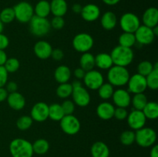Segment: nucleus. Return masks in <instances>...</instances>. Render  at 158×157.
I'll list each match as a JSON object with an SVG mask.
<instances>
[{"instance_id":"1","label":"nucleus","mask_w":158,"mask_h":157,"mask_svg":"<svg viewBox=\"0 0 158 157\" xmlns=\"http://www.w3.org/2000/svg\"><path fill=\"white\" fill-rule=\"evenodd\" d=\"M110 55L112 58L114 66L123 67H127L131 65L134 58L132 48H127L121 46L114 47Z\"/></svg>"},{"instance_id":"2","label":"nucleus","mask_w":158,"mask_h":157,"mask_svg":"<svg viewBox=\"0 0 158 157\" xmlns=\"http://www.w3.org/2000/svg\"><path fill=\"white\" fill-rule=\"evenodd\" d=\"M9 152L12 157H32L34 152L32 143L23 138H16L9 144Z\"/></svg>"},{"instance_id":"3","label":"nucleus","mask_w":158,"mask_h":157,"mask_svg":"<svg viewBox=\"0 0 158 157\" xmlns=\"http://www.w3.org/2000/svg\"><path fill=\"white\" fill-rule=\"evenodd\" d=\"M130 72L127 67L113 66L108 69L107 79L110 84L116 87H121L127 84L130 78Z\"/></svg>"},{"instance_id":"4","label":"nucleus","mask_w":158,"mask_h":157,"mask_svg":"<svg viewBox=\"0 0 158 157\" xmlns=\"http://www.w3.org/2000/svg\"><path fill=\"white\" fill-rule=\"evenodd\" d=\"M157 141V133L155 130L150 127H143L135 132V142L138 146L143 148L152 147Z\"/></svg>"},{"instance_id":"5","label":"nucleus","mask_w":158,"mask_h":157,"mask_svg":"<svg viewBox=\"0 0 158 157\" xmlns=\"http://www.w3.org/2000/svg\"><path fill=\"white\" fill-rule=\"evenodd\" d=\"M29 23L31 33L37 37L45 36L51 29L50 22L47 18H42L34 15Z\"/></svg>"},{"instance_id":"6","label":"nucleus","mask_w":158,"mask_h":157,"mask_svg":"<svg viewBox=\"0 0 158 157\" xmlns=\"http://www.w3.org/2000/svg\"><path fill=\"white\" fill-rule=\"evenodd\" d=\"M15 18L21 23H28L34 15V8L26 1L17 3L13 7Z\"/></svg>"},{"instance_id":"7","label":"nucleus","mask_w":158,"mask_h":157,"mask_svg":"<svg viewBox=\"0 0 158 157\" xmlns=\"http://www.w3.org/2000/svg\"><path fill=\"white\" fill-rule=\"evenodd\" d=\"M73 47L76 51L81 53L88 52L94 45L92 35L86 32H81L74 36L72 42Z\"/></svg>"},{"instance_id":"8","label":"nucleus","mask_w":158,"mask_h":157,"mask_svg":"<svg viewBox=\"0 0 158 157\" xmlns=\"http://www.w3.org/2000/svg\"><path fill=\"white\" fill-rule=\"evenodd\" d=\"M60 123L63 132L69 135L77 134L81 128L80 120L73 115H64L60 121Z\"/></svg>"},{"instance_id":"9","label":"nucleus","mask_w":158,"mask_h":157,"mask_svg":"<svg viewBox=\"0 0 158 157\" xmlns=\"http://www.w3.org/2000/svg\"><path fill=\"white\" fill-rule=\"evenodd\" d=\"M120 26L124 32L134 33L140 26V18L136 14L132 12H126L120 17Z\"/></svg>"},{"instance_id":"10","label":"nucleus","mask_w":158,"mask_h":157,"mask_svg":"<svg viewBox=\"0 0 158 157\" xmlns=\"http://www.w3.org/2000/svg\"><path fill=\"white\" fill-rule=\"evenodd\" d=\"M127 85L128 86L127 91L130 93L133 94L144 93L146 89H148L146 77L138 73H136L132 76H130Z\"/></svg>"},{"instance_id":"11","label":"nucleus","mask_w":158,"mask_h":157,"mask_svg":"<svg viewBox=\"0 0 158 157\" xmlns=\"http://www.w3.org/2000/svg\"><path fill=\"white\" fill-rule=\"evenodd\" d=\"M83 79L85 86L91 90H97L104 83L103 75L101 72L94 69L86 72Z\"/></svg>"},{"instance_id":"12","label":"nucleus","mask_w":158,"mask_h":157,"mask_svg":"<svg viewBox=\"0 0 158 157\" xmlns=\"http://www.w3.org/2000/svg\"><path fill=\"white\" fill-rule=\"evenodd\" d=\"M134 34L135 35L136 42L140 45L151 44L155 38L152 28L148 27L143 25H140Z\"/></svg>"},{"instance_id":"13","label":"nucleus","mask_w":158,"mask_h":157,"mask_svg":"<svg viewBox=\"0 0 158 157\" xmlns=\"http://www.w3.org/2000/svg\"><path fill=\"white\" fill-rule=\"evenodd\" d=\"M71 95L74 104L80 107H86L90 103V95L83 86L73 88Z\"/></svg>"},{"instance_id":"14","label":"nucleus","mask_w":158,"mask_h":157,"mask_svg":"<svg viewBox=\"0 0 158 157\" xmlns=\"http://www.w3.org/2000/svg\"><path fill=\"white\" fill-rule=\"evenodd\" d=\"M127 119L130 128L135 131L144 127L147 122V119L143 112L136 109H133L130 113H128Z\"/></svg>"},{"instance_id":"15","label":"nucleus","mask_w":158,"mask_h":157,"mask_svg":"<svg viewBox=\"0 0 158 157\" xmlns=\"http://www.w3.org/2000/svg\"><path fill=\"white\" fill-rule=\"evenodd\" d=\"M30 116L33 121L45 122L49 118V106L44 102L36 103L31 109Z\"/></svg>"},{"instance_id":"16","label":"nucleus","mask_w":158,"mask_h":157,"mask_svg":"<svg viewBox=\"0 0 158 157\" xmlns=\"http://www.w3.org/2000/svg\"><path fill=\"white\" fill-rule=\"evenodd\" d=\"M113 102L117 107L127 108L131 105V96L127 90L118 89L114 92L112 95Z\"/></svg>"},{"instance_id":"17","label":"nucleus","mask_w":158,"mask_h":157,"mask_svg":"<svg viewBox=\"0 0 158 157\" xmlns=\"http://www.w3.org/2000/svg\"><path fill=\"white\" fill-rule=\"evenodd\" d=\"M80 15L85 21L94 22L100 17V9L97 5L89 3L83 6Z\"/></svg>"},{"instance_id":"18","label":"nucleus","mask_w":158,"mask_h":157,"mask_svg":"<svg viewBox=\"0 0 158 157\" xmlns=\"http://www.w3.org/2000/svg\"><path fill=\"white\" fill-rule=\"evenodd\" d=\"M52 47L48 42L41 40L37 42L33 48L34 53L40 59H46L51 56Z\"/></svg>"},{"instance_id":"19","label":"nucleus","mask_w":158,"mask_h":157,"mask_svg":"<svg viewBox=\"0 0 158 157\" xmlns=\"http://www.w3.org/2000/svg\"><path fill=\"white\" fill-rule=\"evenodd\" d=\"M6 100L9 107L13 110L19 111L26 106V99L18 92L9 93Z\"/></svg>"},{"instance_id":"20","label":"nucleus","mask_w":158,"mask_h":157,"mask_svg":"<svg viewBox=\"0 0 158 157\" xmlns=\"http://www.w3.org/2000/svg\"><path fill=\"white\" fill-rule=\"evenodd\" d=\"M115 107L108 102L100 103L97 107V114L100 119L103 120H109L114 117Z\"/></svg>"},{"instance_id":"21","label":"nucleus","mask_w":158,"mask_h":157,"mask_svg":"<svg viewBox=\"0 0 158 157\" xmlns=\"http://www.w3.org/2000/svg\"><path fill=\"white\" fill-rule=\"evenodd\" d=\"M143 26L154 28L158 24V10L155 7H150L144 11L142 16Z\"/></svg>"},{"instance_id":"22","label":"nucleus","mask_w":158,"mask_h":157,"mask_svg":"<svg viewBox=\"0 0 158 157\" xmlns=\"http://www.w3.org/2000/svg\"><path fill=\"white\" fill-rule=\"evenodd\" d=\"M101 26L105 30L110 31L114 29L117 25V15L114 12L107 11L104 12L100 18Z\"/></svg>"},{"instance_id":"23","label":"nucleus","mask_w":158,"mask_h":157,"mask_svg":"<svg viewBox=\"0 0 158 157\" xmlns=\"http://www.w3.org/2000/svg\"><path fill=\"white\" fill-rule=\"evenodd\" d=\"M50 3L51 13L54 16L63 17L68 10V5L66 0H52Z\"/></svg>"},{"instance_id":"24","label":"nucleus","mask_w":158,"mask_h":157,"mask_svg":"<svg viewBox=\"0 0 158 157\" xmlns=\"http://www.w3.org/2000/svg\"><path fill=\"white\" fill-rule=\"evenodd\" d=\"M92 157H109L110 149L107 145L102 141H97L90 148Z\"/></svg>"},{"instance_id":"25","label":"nucleus","mask_w":158,"mask_h":157,"mask_svg":"<svg viewBox=\"0 0 158 157\" xmlns=\"http://www.w3.org/2000/svg\"><path fill=\"white\" fill-rule=\"evenodd\" d=\"M114 66L110 55L106 52H100L95 56V66L99 69L107 70Z\"/></svg>"},{"instance_id":"26","label":"nucleus","mask_w":158,"mask_h":157,"mask_svg":"<svg viewBox=\"0 0 158 157\" xmlns=\"http://www.w3.org/2000/svg\"><path fill=\"white\" fill-rule=\"evenodd\" d=\"M54 78L60 84L68 83L71 78L70 69L65 65L58 66L54 72Z\"/></svg>"},{"instance_id":"27","label":"nucleus","mask_w":158,"mask_h":157,"mask_svg":"<svg viewBox=\"0 0 158 157\" xmlns=\"http://www.w3.org/2000/svg\"><path fill=\"white\" fill-rule=\"evenodd\" d=\"M80 68L85 72L92 70L95 67V56L89 52H84L82 54L80 58Z\"/></svg>"},{"instance_id":"28","label":"nucleus","mask_w":158,"mask_h":157,"mask_svg":"<svg viewBox=\"0 0 158 157\" xmlns=\"http://www.w3.org/2000/svg\"><path fill=\"white\" fill-rule=\"evenodd\" d=\"M51 13L50 3L46 0H40L34 8V15L42 18H47Z\"/></svg>"},{"instance_id":"29","label":"nucleus","mask_w":158,"mask_h":157,"mask_svg":"<svg viewBox=\"0 0 158 157\" xmlns=\"http://www.w3.org/2000/svg\"><path fill=\"white\" fill-rule=\"evenodd\" d=\"M147 119H156L158 117V104L156 102H148L142 110Z\"/></svg>"},{"instance_id":"30","label":"nucleus","mask_w":158,"mask_h":157,"mask_svg":"<svg viewBox=\"0 0 158 157\" xmlns=\"http://www.w3.org/2000/svg\"><path fill=\"white\" fill-rule=\"evenodd\" d=\"M34 153L37 155H44L49 151V143L45 139H38L32 143Z\"/></svg>"},{"instance_id":"31","label":"nucleus","mask_w":158,"mask_h":157,"mask_svg":"<svg viewBox=\"0 0 158 157\" xmlns=\"http://www.w3.org/2000/svg\"><path fill=\"white\" fill-rule=\"evenodd\" d=\"M65 114L62 109L61 105L58 103H53L49 106V118L53 121H59L63 119Z\"/></svg>"},{"instance_id":"32","label":"nucleus","mask_w":158,"mask_h":157,"mask_svg":"<svg viewBox=\"0 0 158 157\" xmlns=\"http://www.w3.org/2000/svg\"><path fill=\"white\" fill-rule=\"evenodd\" d=\"M118 42L119 46L127 48H132L137 43L136 42L135 35L134 33L124 32L119 36Z\"/></svg>"},{"instance_id":"33","label":"nucleus","mask_w":158,"mask_h":157,"mask_svg":"<svg viewBox=\"0 0 158 157\" xmlns=\"http://www.w3.org/2000/svg\"><path fill=\"white\" fill-rule=\"evenodd\" d=\"M154 66V69L152 72L146 76V82L148 88L156 90L158 89V63L156 62Z\"/></svg>"},{"instance_id":"34","label":"nucleus","mask_w":158,"mask_h":157,"mask_svg":"<svg viewBox=\"0 0 158 157\" xmlns=\"http://www.w3.org/2000/svg\"><path fill=\"white\" fill-rule=\"evenodd\" d=\"M148 98L144 93L134 94L133 97H131V103L133 107L136 110L142 111L146 104L148 103Z\"/></svg>"},{"instance_id":"35","label":"nucleus","mask_w":158,"mask_h":157,"mask_svg":"<svg viewBox=\"0 0 158 157\" xmlns=\"http://www.w3.org/2000/svg\"><path fill=\"white\" fill-rule=\"evenodd\" d=\"M114 86L110 84L109 83H103L101 86L99 87L98 90V95L100 99L103 100H107L112 98V95L114 92Z\"/></svg>"},{"instance_id":"36","label":"nucleus","mask_w":158,"mask_h":157,"mask_svg":"<svg viewBox=\"0 0 158 157\" xmlns=\"http://www.w3.org/2000/svg\"><path fill=\"white\" fill-rule=\"evenodd\" d=\"M73 89V88L72 84L66 83L59 85L56 92L57 96L60 97V99H67L72 95Z\"/></svg>"},{"instance_id":"37","label":"nucleus","mask_w":158,"mask_h":157,"mask_svg":"<svg viewBox=\"0 0 158 157\" xmlns=\"http://www.w3.org/2000/svg\"><path fill=\"white\" fill-rule=\"evenodd\" d=\"M15 18V12L13 8H5L0 12V20L3 24H9Z\"/></svg>"},{"instance_id":"38","label":"nucleus","mask_w":158,"mask_h":157,"mask_svg":"<svg viewBox=\"0 0 158 157\" xmlns=\"http://www.w3.org/2000/svg\"><path fill=\"white\" fill-rule=\"evenodd\" d=\"M154 69V66L152 62L144 60V61L140 62L137 66V73L146 77L152 72Z\"/></svg>"},{"instance_id":"39","label":"nucleus","mask_w":158,"mask_h":157,"mask_svg":"<svg viewBox=\"0 0 158 157\" xmlns=\"http://www.w3.org/2000/svg\"><path fill=\"white\" fill-rule=\"evenodd\" d=\"M120 143L123 146H131L135 142V132L132 130H126L120 134Z\"/></svg>"},{"instance_id":"40","label":"nucleus","mask_w":158,"mask_h":157,"mask_svg":"<svg viewBox=\"0 0 158 157\" xmlns=\"http://www.w3.org/2000/svg\"><path fill=\"white\" fill-rule=\"evenodd\" d=\"M33 120L29 115H23L19 117L16 121V126L19 130L25 131L29 129L32 126Z\"/></svg>"},{"instance_id":"41","label":"nucleus","mask_w":158,"mask_h":157,"mask_svg":"<svg viewBox=\"0 0 158 157\" xmlns=\"http://www.w3.org/2000/svg\"><path fill=\"white\" fill-rule=\"evenodd\" d=\"M3 66L8 73H14L19 69L20 62L16 58H8Z\"/></svg>"},{"instance_id":"42","label":"nucleus","mask_w":158,"mask_h":157,"mask_svg":"<svg viewBox=\"0 0 158 157\" xmlns=\"http://www.w3.org/2000/svg\"><path fill=\"white\" fill-rule=\"evenodd\" d=\"M75 106L72 100L66 99L61 105L62 109L64 112L65 115H73L75 111Z\"/></svg>"},{"instance_id":"43","label":"nucleus","mask_w":158,"mask_h":157,"mask_svg":"<svg viewBox=\"0 0 158 157\" xmlns=\"http://www.w3.org/2000/svg\"><path fill=\"white\" fill-rule=\"evenodd\" d=\"M51 28H53L56 30H60L63 29L65 26V20L63 17L61 16H54L50 22Z\"/></svg>"},{"instance_id":"44","label":"nucleus","mask_w":158,"mask_h":157,"mask_svg":"<svg viewBox=\"0 0 158 157\" xmlns=\"http://www.w3.org/2000/svg\"><path fill=\"white\" fill-rule=\"evenodd\" d=\"M128 115V112L126 108L117 107L114 110V117H115L117 120H124Z\"/></svg>"},{"instance_id":"45","label":"nucleus","mask_w":158,"mask_h":157,"mask_svg":"<svg viewBox=\"0 0 158 157\" xmlns=\"http://www.w3.org/2000/svg\"><path fill=\"white\" fill-rule=\"evenodd\" d=\"M9 73L3 66H0V87H4L8 82Z\"/></svg>"},{"instance_id":"46","label":"nucleus","mask_w":158,"mask_h":157,"mask_svg":"<svg viewBox=\"0 0 158 157\" xmlns=\"http://www.w3.org/2000/svg\"><path fill=\"white\" fill-rule=\"evenodd\" d=\"M50 57H52L55 61H60L64 57V52H63L62 49H58V48L57 49H52Z\"/></svg>"},{"instance_id":"47","label":"nucleus","mask_w":158,"mask_h":157,"mask_svg":"<svg viewBox=\"0 0 158 157\" xmlns=\"http://www.w3.org/2000/svg\"><path fill=\"white\" fill-rule=\"evenodd\" d=\"M9 45V39L6 35L0 34V49L5 50Z\"/></svg>"},{"instance_id":"48","label":"nucleus","mask_w":158,"mask_h":157,"mask_svg":"<svg viewBox=\"0 0 158 157\" xmlns=\"http://www.w3.org/2000/svg\"><path fill=\"white\" fill-rule=\"evenodd\" d=\"M6 91L8 92V93H12V92H17V89H18V85L15 82H7V83L6 84Z\"/></svg>"},{"instance_id":"49","label":"nucleus","mask_w":158,"mask_h":157,"mask_svg":"<svg viewBox=\"0 0 158 157\" xmlns=\"http://www.w3.org/2000/svg\"><path fill=\"white\" fill-rule=\"evenodd\" d=\"M73 73H74V76L76 77V78H77V79L80 80V79H83L85 74H86V72H85L82 68L80 67L76 69L75 70H74Z\"/></svg>"},{"instance_id":"50","label":"nucleus","mask_w":158,"mask_h":157,"mask_svg":"<svg viewBox=\"0 0 158 157\" xmlns=\"http://www.w3.org/2000/svg\"><path fill=\"white\" fill-rule=\"evenodd\" d=\"M8 95H9V93L5 89V87H0V103L6 100Z\"/></svg>"},{"instance_id":"51","label":"nucleus","mask_w":158,"mask_h":157,"mask_svg":"<svg viewBox=\"0 0 158 157\" xmlns=\"http://www.w3.org/2000/svg\"><path fill=\"white\" fill-rule=\"evenodd\" d=\"M7 58V55H6L5 50H1L0 49V66H4Z\"/></svg>"},{"instance_id":"52","label":"nucleus","mask_w":158,"mask_h":157,"mask_svg":"<svg viewBox=\"0 0 158 157\" xmlns=\"http://www.w3.org/2000/svg\"><path fill=\"white\" fill-rule=\"evenodd\" d=\"M82 9H83V6L80 4H78V3H75V4L73 5L72 6V10L74 13L76 14H80L81 12Z\"/></svg>"},{"instance_id":"53","label":"nucleus","mask_w":158,"mask_h":157,"mask_svg":"<svg viewBox=\"0 0 158 157\" xmlns=\"http://www.w3.org/2000/svg\"><path fill=\"white\" fill-rule=\"evenodd\" d=\"M150 157H158V146L154 145L151 149Z\"/></svg>"},{"instance_id":"54","label":"nucleus","mask_w":158,"mask_h":157,"mask_svg":"<svg viewBox=\"0 0 158 157\" xmlns=\"http://www.w3.org/2000/svg\"><path fill=\"white\" fill-rule=\"evenodd\" d=\"M103 2L105 3L106 5L110 6H115V5L118 4L121 0H102Z\"/></svg>"},{"instance_id":"55","label":"nucleus","mask_w":158,"mask_h":157,"mask_svg":"<svg viewBox=\"0 0 158 157\" xmlns=\"http://www.w3.org/2000/svg\"><path fill=\"white\" fill-rule=\"evenodd\" d=\"M83 86V85H82L81 82H80V80H79V79L74 80V81L73 82V83H72V86H73V88L78 87V86Z\"/></svg>"},{"instance_id":"56","label":"nucleus","mask_w":158,"mask_h":157,"mask_svg":"<svg viewBox=\"0 0 158 157\" xmlns=\"http://www.w3.org/2000/svg\"><path fill=\"white\" fill-rule=\"evenodd\" d=\"M152 30H153V32H154V35L156 36H157L158 35V26H154V28H152Z\"/></svg>"},{"instance_id":"57","label":"nucleus","mask_w":158,"mask_h":157,"mask_svg":"<svg viewBox=\"0 0 158 157\" xmlns=\"http://www.w3.org/2000/svg\"><path fill=\"white\" fill-rule=\"evenodd\" d=\"M3 29H4V24H3L1 22V20H0V34L2 33Z\"/></svg>"}]
</instances>
